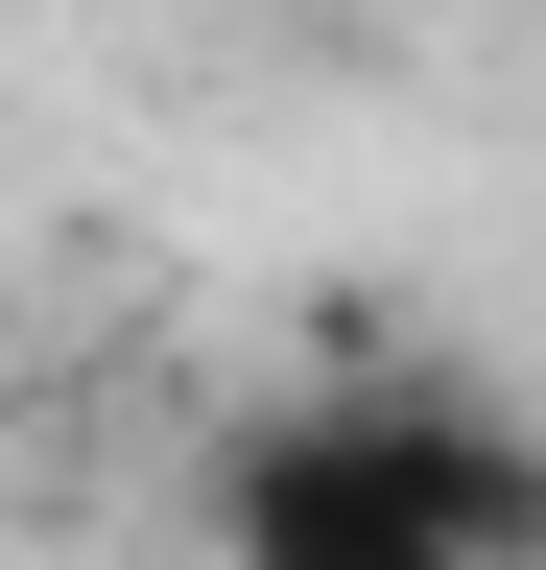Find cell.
Listing matches in <instances>:
<instances>
[{"mask_svg":"<svg viewBox=\"0 0 546 570\" xmlns=\"http://www.w3.org/2000/svg\"><path fill=\"white\" fill-rule=\"evenodd\" d=\"M215 547L238 570H546V452L451 381H357V404L238 428Z\"/></svg>","mask_w":546,"mask_h":570,"instance_id":"1","label":"cell"}]
</instances>
